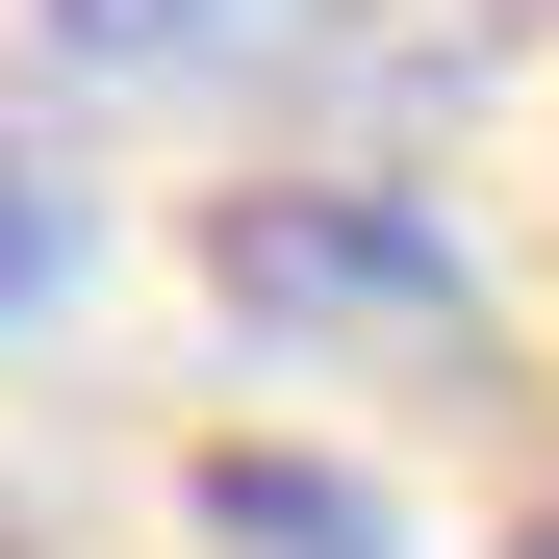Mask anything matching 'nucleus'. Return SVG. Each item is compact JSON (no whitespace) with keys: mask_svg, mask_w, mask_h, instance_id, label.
<instances>
[{"mask_svg":"<svg viewBox=\"0 0 559 559\" xmlns=\"http://www.w3.org/2000/svg\"><path fill=\"white\" fill-rule=\"evenodd\" d=\"M204 280L254 331H457V254L407 204H356V178H254V204H204Z\"/></svg>","mask_w":559,"mask_h":559,"instance_id":"1","label":"nucleus"},{"mask_svg":"<svg viewBox=\"0 0 559 559\" xmlns=\"http://www.w3.org/2000/svg\"><path fill=\"white\" fill-rule=\"evenodd\" d=\"M356 0H51V76L103 103H178V76H254V51H331Z\"/></svg>","mask_w":559,"mask_h":559,"instance_id":"2","label":"nucleus"},{"mask_svg":"<svg viewBox=\"0 0 559 559\" xmlns=\"http://www.w3.org/2000/svg\"><path fill=\"white\" fill-rule=\"evenodd\" d=\"M204 534L229 559H382V509H356L331 457H204Z\"/></svg>","mask_w":559,"mask_h":559,"instance_id":"3","label":"nucleus"},{"mask_svg":"<svg viewBox=\"0 0 559 559\" xmlns=\"http://www.w3.org/2000/svg\"><path fill=\"white\" fill-rule=\"evenodd\" d=\"M51 280H76V204H51L26 128H0V331H51Z\"/></svg>","mask_w":559,"mask_h":559,"instance_id":"4","label":"nucleus"}]
</instances>
